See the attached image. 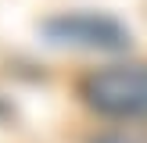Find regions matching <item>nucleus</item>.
I'll use <instances>...</instances> for the list:
<instances>
[{
	"label": "nucleus",
	"mask_w": 147,
	"mask_h": 143,
	"mask_svg": "<svg viewBox=\"0 0 147 143\" xmlns=\"http://www.w3.org/2000/svg\"><path fill=\"white\" fill-rule=\"evenodd\" d=\"M90 143H136V140L126 136V132H100V136H93Z\"/></svg>",
	"instance_id": "obj_3"
},
{
	"label": "nucleus",
	"mask_w": 147,
	"mask_h": 143,
	"mask_svg": "<svg viewBox=\"0 0 147 143\" xmlns=\"http://www.w3.org/2000/svg\"><path fill=\"white\" fill-rule=\"evenodd\" d=\"M86 107L108 118H147V64H108L79 82Z\"/></svg>",
	"instance_id": "obj_1"
},
{
	"label": "nucleus",
	"mask_w": 147,
	"mask_h": 143,
	"mask_svg": "<svg viewBox=\"0 0 147 143\" xmlns=\"http://www.w3.org/2000/svg\"><path fill=\"white\" fill-rule=\"evenodd\" d=\"M43 36L57 47L72 50H100V54H119L129 47V29L111 14L97 11H72V14H54L43 21Z\"/></svg>",
	"instance_id": "obj_2"
}]
</instances>
